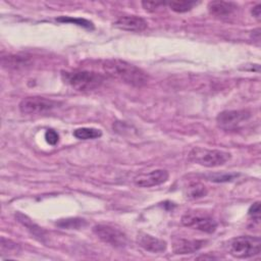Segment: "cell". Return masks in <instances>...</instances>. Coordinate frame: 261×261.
Wrapping results in <instances>:
<instances>
[{
  "label": "cell",
  "mask_w": 261,
  "mask_h": 261,
  "mask_svg": "<svg viewBox=\"0 0 261 261\" xmlns=\"http://www.w3.org/2000/svg\"><path fill=\"white\" fill-rule=\"evenodd\" d=\"M102 68L108 75L133 87L141 88L149 81L147 72L142 68L121 59H107L103 61Z\"/></svg>",
  "instance_id": "6da1fadb"
},
{
  "label": "cell",
  "mask_w": 261,
  "mask_h": 261,
  "mask_svg": "<svg viewBox=\"0 0 261 261\" xmlns=\"http://www.w3.org/2000/svg\"><path fill=\"white\" fill-rule=\"evenodd\" d=\"M61 77L65 84L80 92L95 90L104 82L102 74L89 70L62 71Z\"/></svg>",
  "instance_id": "7a4b0ae2"
},
{
  "label": "cell",
  "mask_w": 261,
  "mask_h": 261,
  "mask_svg": "<svg viewBox=\"0 0 261 261\" xmlns=\"http://www.w3.org/2000/svg\"><path fill=\"white\" fill-rule=\"evenodd\" d=\"M261 240L259 237L241 236L231 239L227 244L228 253L239 259L254 257L260 253Z\"/></svg>",
  "instance_id": "3957f363"
},
{
  "label": "cell",
  "mask_w": 261,
  "mask_h": 261,
  "mask_svg": "<svg viewBox=\"0 0 261 261\" xmlns=\"http://www.w3.org/2000/svg\"><path fill=\"white\" fill-rule=\"evenodd\" d=\"M230 159V154L215 149L201 147L193 148L189 153V160L205 167H217L226 163Z\"/></svg>",
  "instance_id": "277c9868"
},
{
  "label": "cell",
  "mask_w": 261,
  "mask_h": 261,
  "mask_svg": "<svg viewBox=\"0 0 261 261\" xmlns=\"http://www.w3.org/2000/svg\"><path fill=\"white\" fill-rule=\"evenodd\" d=\"M181 223L187 227L207 233H212L217 228V222L211 215L198 211H187L181 216Z\"/></svg>",
  "instance_id": "5b68a950"
},
{
  "label": "cell",
  "mask_w": 261,
  "mask_h": 261,
  "mask_svg": "<svg viewBox=\"0 0 261 261\" xmlns=\"http://www.w3.org/2000/svg\"><path fill=\"white\" fill-rule=\"evenodd\" d=\"M93 232L99 240L114 248H123L127 244L126 234L110 224H96L93 227Z\"/></svg>",
  "instance_id": "8992f818"
},
{
  "label": "cell",
  "mask_w": 261,
  "mask_h": 261,
  "mask_svg": "<svg viewBox=\"0 0 261 261\" xmlns=\"http://www.w3.org/2000/svg\"><path fill=\"white\" fill-rule=\"evenodd\" d=\"M251 117V112L242 110H224L216 117L218 126L224 130H237Z\"/></svg>",
  "instance_id": "52a82bcc"
},
{
  "label": "cell",
  "mask_w": 261,
  "mask_h": 261,
  "mask_svg": "<svg viewBox=\"0 0 261 261\" xmlns=\"http://www.w3.org/2000/svg\"><path fill=\"white\" fill-rule=\"evenodd\" d=\"M59 104V102L51 99L33 96L23 98L18 107L20 112L23 114H41L53 110L54 108L58 107Z\"/></svg>",
  "instance_id": "ba28073f"
},
{
  "label": "cell",
  "mask_w": 261,
  "mask_h": 261,
  "mask_svg": "<svg viewBox=\"0 0 261 261\" xmlns=\"http://www.w3.org/2000/svg\"><path fill=\"white\" fill-rule=\"evenodd\" d=\"M169 177V173L165 169H155L148 173H142L137 175L134 178V182L136 186L141 188H150L159 186L167 181Z\"/></svg>",
  "instance_id": "9c48e42d"
},
{
  "label": "cell",
  "mask_w": 261,
  "mask_h": 261,
  "mask_svg": "<svg viewBox=\"0 0 261 261\" xmlns=\"http://www.w3.org/2000/svg\"><path fill=\"white\" fill-rule=\"evenodd\" d=\"M114 27L127 32H143L147 29L148 22L138 15H122L114 21Z\"/></svg>",
  "instance_id": "30bf717a"
},
{
  "label": "cell",
  "mask_w": 261,
  "mask_h": 261,
  "mask_svg": "<svg viewBox=\"0 0 261 261\" xmlns=\"http://www.w3.org/2000/svg\"><path fill=\"white\" fill-rule=\"evenodd\" d=\"M238 9V5L231 1H211L208 3V11L217 18H228Z\"/></svg>",
  "instance_id": "8fae6325"
},
{
  "label": "cell",
  "mask_w": 261,
  "mask_h": 261,
  "mask_svg": "<svg viewBox=\"0 0 261 261\" xmlns=\"http://www.w3.org/2000/svg\"><path fill=\"white\" fill-rule=\"evenodd\" d=\"M137 243L141 248L151 253L164 252L167 247L165 241L155 238L148 233H140L137 238Z\"/></svg>",
  "instance_id": "7c38bea8"
},
{
  "label": "cell",
  "mask_w": 261,
  "mask_h": 261,
  "mask_svg": "<svg viewBox=\"0 0 261 261\" xmlns=\"http://www.w3.org/2000/svg\"><path fill=\"white\" fill-rule=\"evenodd\" d=\"M206 241L203 240H187V239H177L172 244V251L176 255L192 254L199 251Z\"/></svg>",
  "instance_id": "4fadbf2b"
},
{
  "label": "cell",
  "mask_w": 261,
  "mask_h": 261,
  "mask_svg": "<svg viewBox=\"0 0 261 261\" xmlns=\"http://www.w3.org/2000/svg\"><path fill=\"white\" fill-rule=\"evenodd\" d=\"M1 63L3 67L10 69H19L29 66L31 64V59L25 55H9L6 57L3 56Z\"/></svg>",
  "instance_id": "5bb4252c"
},
{
  "label": "cell",
  "mask_w": 261,
  "mask_h": 261,
  "mask_svg": "<svg viewBox=\"0 0 261 261\" xmlns=\"http://www.w3.org/2000/svg\"><path fill=\"white\" fill-rule=\"evenodd\" d=\"M185 195L188 199L195 200L202 197H205L207 195V189L206 187L198 181H192L190 182L186 189H185Z\"/></svg>",
  "instance_id": "9a60e30c"
},
{
  "label": "cell",
  "mask_w": 261,
  "mask_h": 261,
  "mask_svg": "<svg viewBox=\"0 0 261 261\" xmlns=\"http://www.w3.org/2000/svg\"><path fill=\"white\" fill-rule=\"evenodd\" d=\"M73 136L80 140H93L100 138L102 132L94 127H80L73 130Z\"/></svg>",
  "instance_id": "2e32d148"
},
{
  "label": "cell",
  "mask_w": 261,
  "mask_h": 261,
  "mask_svg": "<svg viewBox=\"0 0 261 261\" xmlns=\"http://www.w3.org/2000/svg\"><path fill=\"white\" fill-rule=\"evenodd\" d=\"M56 225L61 228L66 229H77L86 225V220L82 218H65V219H59L56 221Z\"/></svg>",
  "instance_id": "e0dca14e"
},
{
  "label": "cell",
  "mask_w": 261,
  "mask_h": 261,
  "mask_svg": "<svg viewBox=\"0 0 261 261\" xmlns=\"http://www.w3.org/2000/svg\"><path fill=\"white\" fill-rule=\"evenodd\" d=\"M197 4H198V2H195V1H185V0H182V1H171V2L168 3L170 9L173 10L174 12H178V13L190 11Z\"/></svg>",
  "instance_id": "ac0fdd59"
},
{
  "label": "cell",
  "mask_w": 261,
  "mask_h": 261,
  "mask_svg": "<svg viewBox=\"0 0 261 261\" xmlns=\"http://www.w3.org/2000/svg\"><path fill=\"white\" fill-rule=\"evenodd\" d=\"M16 217H17L18 221L21 222V223L32 232V234H34L35 237H39L40 240L42 239V237H44V236H43V230H42L38 225H36L35 223H33L27 216H24V215H22V214H20V213H17V214H16Z\"/></svg>",
  "instance_id": "d6986e66"
},
{
  "label": "cell",
  "mask_w": 261,
  "mask_h": 261,
  "mask_svg": "<svg viewBox=\"0 0 261 261\" xmlns=\"http://www.w3.org/2000/svg\"><path fill=\"white\" fill-rule=\"evenodd\" d=\"M57 21L60 22H70V23H74L76 25L83 27L85 29L88 30H93L94 29V24L92 21L85 19V18H81V17H71V16H60L58 18H56Z\"/></svg>",
  "instance_id": "ffe728a7"
},
{
  "label": "cell",
  "mask_w": 261,
  "mask_h": 261,
  "mask_svg": "<svg viewBox=\"0 0 261 261\" xmlns=\"http://www.w3.org/2000/svg\"><path fill=\"white\" fill-rule=\"evenodd\" d=\"M19 251V246L18 244L10 241V240H6L5 238H1V253L5 254V252L8 253H17Z\"/></svg>",
  "instance_id": "44dd1931"
},
{
  "label": "cell",
  "mask_w": 261,
  "mask_h": 261,
  "mask_svg": "<svg viewBox=\"0 0 261 261\" xmlns=\"http://www.w3.org/2000/svg\"><path fill=\"white\" fill-rule=\"evenodd\" d=\"M164 5H165V3H163V2H154V1H143L142 2L143 8L149 12H154V11L158 10L159 8L163 7Z\"/></svg>",
  "instance_id": "7402d4cb"
},
{
  "label": "cell",
  "mask_w": 261,
  "mask_h": 261,
  "mask_svg": "<svg viewBox=\"0 0 261 261\" xmlns=\"http://www.w3.org/2000/svg\"><path fill=\"white\" fill-rule=\"evenodd\" d=\"M238 176V174L234 173H229V174H213L210 175V180L214 182H223V181H230L234 179Z\"/></svg>",
  "instance_id": "603a6c76"
},
{
  "label": "cell",
  "mask_w": 261,
  "mask_h": 261,
  "mask_svg": "<svg viewBox=\"0 0 261 261\" xmlns=\"http://www.w3.org/2000/svg\"><path fill=\"white\" fill-rule=\"evenodd\" d=\"M248 214L253 220H256L257 222L260 220V202L259 201L255 202L253 205L250 206L248 210Z\"/></svg>",
  "instance_id": "cb8c5ba5"
},
{
  "label": "cell",
  "mask_w": 261,
  "mask_h": 261,
  "mask_svg": "<svg viewBox=\"0 0 261 261\" xmlns=\"http://www.w3.org/2000/svg\"><path fill=\"white\" fill-rule=\"evenodd\" d=\"M45 140L46 142L49 144V145H56L59 141V135L57 134L56 130L54 129H47L46 133H45Z\"/></svg>",
  "instance_id": "d4e9b609"
},
{
  "label": "cell",
  "mask_w": 261,
  "mask_h": 261,
  "mask_svg": "<svg viewBox=\"0 0 261 261\" xmlns=\"http://www.w3.org/2000/svg\"><path fill=\"white\" fill-rule=\"evenodd\" d=\"M251 12H252V15H253L256 19L260 20V15H261V5H260V4L255 5V6L252 8Z\"/></svg>",
  "instance_id": "484cf974"
}]
</instances>
